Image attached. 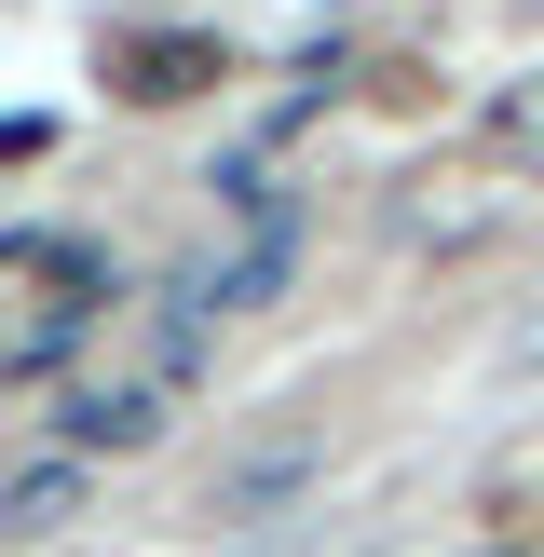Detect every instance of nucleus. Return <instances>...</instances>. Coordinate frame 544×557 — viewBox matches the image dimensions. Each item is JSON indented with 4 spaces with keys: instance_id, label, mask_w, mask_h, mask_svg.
<instances>
[{
    "instance_id": "nucleus-5",
    "label": "nucleus",
    "mask_w": 544,
    "mask_h": 557,
    "mask_svg": "<svg viewBox=\"0 0 544 557\" xmlns=\"http://www.w3.org/2000/svg\"><path fill=\"white\" fill-rule=\"evenodd\" d=\"M313 476V435H286V449H259V462H232V476H218V517H272L286 504V490Z\"/></svg>"
},
{
    "instance_id": "nucleus-4",
    "label": "nucleus",
    "mask_w": 544,
    "mask_h": 557,
    "mask_svg": "<svg viewBox=\"0 0 544 557\" xmlns=\"http://www.w3.org/2000/svg\"><path fill=\"white\" fill-rule=\"evenodd\" d=\"M69 504H82V449H54V462H27V476H0V531H54Z\"/></svg>"
},
{
    "instance_id": "nucleus-6",
    "label": "nucleus",
    "mask_w": 544,
    "mask_h": 557,
    "mask_svg": "<svg viewBox=\"0 0 544 557\" xmlns=\"http://www.w3.org/2000/svg\"><path fill=\"white\" fill-rule=\"evenodd\" d=\"M123 69H136V96H190V82H205L218 54H205V41H136Z\"/></svg>"
},
{
    "instance_id": "nucleus-3",
    "label": "nucleus",
    "mask_w": 544,
    "mask_h": 557,
    "mask_svg": "<svg viewBox=\"0 0 544 557\" xmlns=\"http://www.w3.org/2000/svg\"><path fill=\"white\" fill-rule=\"evenodd\" d=\"M477 163H490V177H544V69L477 109Z\"/></svg>"
},
{
    "instance_id": "nucleus-1",
    "label": "nucleus",
    "mask_w": 544,
    "mask_h": 557,
    "mask_svg": "<svg viewBox=\"0 0 544 557\" xmlns=\"http://www.w3.org/2000/svg\"><path fill=\"white\" fill-rule=\"evenodd\" d=\"M163 422H177V395H163V381H136V368H109V381H82V395L54 408V449H82V462H123V449H150Z\"/></svg>"
},
{
    "instance_id": "nucleus-2",
    "label": "nucleus",
    "mask_w": 544,
    "mask_h": 557,
    "mask_svg": "<svg viewBox=\"0 0 544 557\" xmlns=\"http://www.w3.org/2000/svg\"><path fill=\"white\" fill-rule=\"evenodd\" d=\"M286 259H299V232H286V218H259V232H245L232 259H205V272H190L177 299H205V313H259V299L286 286Z\"/></svg>"
}]
</instances>
